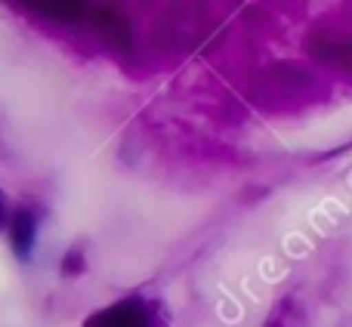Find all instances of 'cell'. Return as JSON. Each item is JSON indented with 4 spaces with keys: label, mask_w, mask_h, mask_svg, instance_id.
I'll return each mask as SVG.
<instances>
[{
    "label": "cell",
    "mask_w": 352,
    "mask_h": 327,
    "mask_svg": "<svg viewBox=\"0 0 352 327\" xmlns=\"http://www.w3.org/2000/svg\"><path fill=\"white\" fill-rule=\"evenodd\" d=\"M84 327H155V318L140 300H130L96 312L93 318H87Z\"/></svg>",
    "instance_id": "cell-1"
},
{
    "label": "cell",
    "mask_w": 352,
    "mask_h": 327,
    "mask_svg": "<svg viewBox=\"0 0 352 327\" xmlns=\"http://www.w3.org/2000/svg\"><path fill=\"white\" fill-rule=\"evenodd\" d=\"M12 250H16V256H22V260H28L31 256V247H34V238H37V219L31 210H19L16 216H12Z\"/></svg>",
    "instance_id": "cell-2"
},
{
    "label": "cell",
    "mask_w": 352,
    "mask_h": 327,
    "mask_svg": "<svg viewBox=\"0 0 352 327\" xmlns=\"http://www.w3.org/2000/svg\"><path fill=\"white\" fill-rule=\"evenodd\" d=\"M0 223H3V204H0Z\"/></svg>",
    "instance_id": "cell-3"
}]
</instances>
